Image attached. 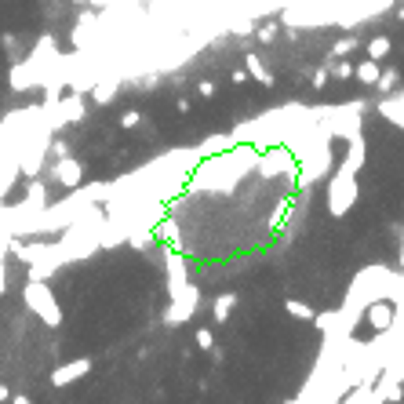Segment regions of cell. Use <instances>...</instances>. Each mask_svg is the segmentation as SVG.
<instances>
[{"instance_id": "17", "label": "cell", "mask_w": 404, "mask_h": 404, "mask_svg": "<svg viewBox=\"0 0 404 404\" xmlns=\"http://www.w3.org/2000/svg\"><path fill=\"white\" fill-rule=\"evenodd\" d=\"M375 87L383 95H390V87H397V70H379V81H375Z\"/></svg>"}, {"instance_id": "27", "label": "cell", "mask_w": 404, "mask_h": 404, "mask_svg": "<svg viewBox=\"0 0 404 404\" xmlns=\"http://www.w3.org/2000/svg\"><path fill=\"white\" fill-rule=\"evenodd\" d=\"M11 404H30V397H22V394H19V397H11Z\"/></svg>"}, {"instance_id": "3", "label": "cell", "mask_w": 404, "mask_h": 404, "mask_svg": "<svg viewBox=\"0 0 404 404\" xmlns=\"http://www.w3.org/2000/svg\"><path fill=\"white\" fill-rule=\"evenodd\" d=\"M197 306H200V292H197L193 284H189L179 299H171V302H168V310H164V324H168V328L186 324V321L197 313Z\"/></svg>"}, {"instance_id": "8", "label": "cell", "mask_w": 404, "mask_h": 404, "mask_svg": "<svg viewBox=\"0 0 404 404\" xmlns=\"http://www.w3.org/2000/svg\"><path fill=\"white\" fill-rule=\"evenodd\" d=\"M117 92H120V77H117V73H103V77L92 81V98L98 106H109L113 98H117Z\"/></svg>"}, {"instance_id": "7", "label": "cell", "mask_w": 404, "mask_h": 404, "mask_svg": "<svg viewBox=\"0 0 404 404\" xmlns=\"http://www.w3.org/2000/svg\"><path fill=\"white\" fill-rule=\"evenodd\" d=\"M189 288V270L182 255H168V299H179Z\"/></svg>"}, {"instance_id": "22", "label": "cell", "mask_w": 404, "mask_h": 404, "mask_svg": "<svg viewBox=\"0 0 404 404\" xmlns=\"http://www.w3.org/2000/svg\"><path fill=\"white\" fill-rule=\"evenodd\" d=\"M335 73V77H353V62H335V66H328Z\"/></svg>"}, {"instance_id": "4", "label": "cell", "mask_w": 404, "mask_h": 404, "mask_svg": "<svg viewBox=\"0 0 404 404\" xmlns=\"http://www.w3.org/2000/svg\"><path fill=\"white\" fill-rule=\"evenodd\" d=\"M364 321H368L375 332H390L397 321H404V313H401V306H394V302H386V299H375V302H368L364 306V313H361Z\"/></svg>"}, {"instance_id": "10", "label": "cell", "mask_w": 404, "mask_h": 404, "mask_svg": "<svg viewBox=\"0 0 404 404\" xmlns=\"http://www.w3.org/2000/svg\"><path fill=\"white\" fill-rule=\"evenodd\" d=\"M244 73L248 77H255L259 84H273V73H270V66L266 62H262V55H244Z\"/></svg>"}, {"instance_id": "23", "label": "cell", "mask_w": 404, "mask_h": 404, "mask_svg": "<svg viewBox=\"0 0 404 404\" xmlns=\"http://www.w3.org/2000/svg\"><path fill=\"white\" fill-rule=\"evenodd\" d=\"M259 41L273 44V41H277V26H262V30H259Z\"/></svg>"}, {"instance_id": "18", "label": "cell", "mask_w": 404, "mask_h": 404, "mask_svg": "<svg viewBox=\"0 0 404 404\" xmlns=\"http://www.w3.org/2000/svg\"><path fill=\"white\" fill-rule=\"evenodd\" d=\"M153 237H164L168 244H175V241H179V226H175L171 219H164V222H160V233L153 230Z\"/></svg>"}, {"instance_id": "9", "label": "cell", "mask_w": 404, "mask_h": 404, "mask_svg": "<svg viewBox=\"0 0 404 404\" xmlns=\"http://www.w3.org/2000/svg\"><path fill=\"white\" fill-rule=\"evenodd\" d=\"M379 117H386L394 128H404V95H401V92L386 95L383 103H379Z\"/></svg>"}, {"instance_id": "12", "label": "cell", "mask_w": 404, "mask_h": 404, "mask_svg": "<svg viewBox=\"0 0 404 404\" xmlns=\"http://www.w3.org/2000/svg\"><path fill=\"white\" fill-rule=\"evenodd\" d=\"M379 62H372V59H364V62H357V66H353V77H357L361 84H368V87H375V81H379Z\"/></svg>"}, {"instance_id": "20", "label": "cell", "mask_w": 404, "mask_h": 404, "mask_svg": "<svg viewBox=\"0 0 404 404\" xmlns=\"http://www.w3.org/2000/svg\"><path fill=\"white\" fill-rule=\"evenodd\" d=\"M193 339H197V346H200V350H208V353L215 350V335H211V328H197V335H193Z\"/></svg>"}, {"instance_id": "6", "label": "cell", "mask_w": 404, "mask_h": 404, "mask_svg": "<svg viewBox=\"0 0 404 404\" xmlns=\"http://www.w3.org/2000/svg\"><path fill=\"white\" fill-rule=\"evenodd\" d=\"M87 372H92V357H77V361H70V364H59V368L52 372V386L62 390V386H70V383H77V379H84Z\"/></svg>"}, {"instance_id": "15", "label": "cell", "mask_w": 404, "mask_h": 404, "mask_svg": "<svg viewBox=\"0 0 404 404\" xmlns=\"http://www.w3.org/2000/svg\"><path fill=\"white\" fill-rule=\"evenodd\" d=\"M313 324H317V332L328 335L339 328V310H324V313H313Z\"/></svg>"}, {"instance_id": "26", "label": "cell", "mask_w": 404, "mask_h": 404, "mask_svg": "<svg viewBox=\"0 0 404 404\" xmlns=\"http://www.w3.org/2000/svg\"><path fill=\"white\" fill-rule=\"evenodd\" d=\"M8 397H11V390H8L4 383H0V404H8Z\"/></svg>"}, {"instance_id": "1", "label": "cell", "mask_w": 404, "mask_h": 404, "mask_svg": "<svg viewBox=\"0 0 404 404\" xmlns=\"http://www.w3.org/2000/svg\"><path fill=\"white\" fill-rule=\"evenodd\" d=\"M364 160H368L364 135L353 131V135L346 138V157H343V164H339V171L332 175V182H328V215H332V219L350 215V208L357 204V197H361L357 171L364 168Z\"/></svg>"}, {"instance_id": "13", "label": "cell", "mask_w": 404, "mask_h": 404, "mask_svg": "<svg viewBox=\"0 0 404 404\" xmlns=\"http://www.w3.org/2000/svg\"><path fill=\"white\" fill-rule=\"evenodd\" d=\"M357 36H343V41H335L332 44V52H328V66H332V62H339L343 55H350V52H357Z\"/></svg>"}, {"instance_id": "5", "label": "cell", "mask_w": 404, "mask_h": 404, "mask_svg": "<svg viewBox=\"0 0 404 404\" xmlns=\"http://www.w3.org/2000/svg\"><path fill=\"white\" fill-rule=\"evenodd\" d=\"M52 175H55V182H62L66 189H77V186H84V168H81V160L77 157H59L55 164H52Z\"/></svg>"}, {"instance_id": "25", "label": "cell", "mask_w": 404, "mask_h": 404, "mask_svg": "<svg viewBox=\"0 0 404 404\" xmlns=\"http://www.w3.org/2000/svg\"><path fill=\"white\" fill-rule=\"evenodd\" d=\"M230 81H233V84H248V73H244V70H233Z\"/></svg>"}, {"instance_id": "21", "label": "cell", "mask_w": 404, "mask_h": 404, "mask_svg": "<svg viewBox=\"0 0 404 404\" xmlns=\"http://www.w3.org/2000/svg\"><path fill=\"white\" fill-rule=\"evenodd\" d=\"M215 92H219L215 81H200V84H197V95H200V98H215Z\"/></svg>"}, {"instance_id": "2", "label": "cell", "mask_w": 404, "mask_h": 404, "mask_svg": "<svg viewBox=\"0 0 404 404\" xmlns=\"http://www.w3.org/2000/svg\"><path fill=\"white\" fill-rule=\"evenodd\" d=\"M22 299H26V306H30L33 317H41L47 328H59L62 324V306H59L55 292L44 281H26V288H22Z\"/></svg>"}, {"instance_id": "24", "label": "cell", "mask_w": 404, "mask_h": 404, "mask_svg": "<svg viewBox=\"0 0 404 404\" xmlns=\"http://www.w3.org/2000/svg\"><path fill=\"white\" fill-rule=\"evenodd\" d=\"M328 84V66H321L317 73H313V87H324Z\"/></svg>"}, {"instance_id": "16", "label": "cell", "mask_w": 404, "mask_h": 404, "mask_svg": "<svg viewBox=\"0 0 404 404\" xmlns=\"http://www.w3.org/2000/svg\"><path fill=\"white\" fill-rule=\"evenodd\" d=\"M284 310L292 313V317H299V321H313V313H317V310L310 306V302H302V299H288Z\"/></svg>"}, {"instance_id": "11", "label": "cell", "mask_w": 404, "mask_h": 404, "mask_svg": "<svg viewBox=\"0 0 404 404\" xmlns=\"http://www.w3.org/2000/svg\"><path fill=\"white\" fill-rule=\"evenodd\" d=\"M233 306H237V292H222L215 302H211V321L226 324V321H230V313H233Z\"/></svg>"}, {"instance_id": "14", "label": "cell", "mask_w": 404, "mask_h": 404, "mask_svg": "<svg viewBox=\"0 0 404 404\" xmlns=\"http://www.w3.org/2000/svg\"><path fill=\"white\" fill-rule=\"evenodd\" d=\"M390 47H394V44H390V36H386V33L372 36V41H368V59H372V62H383V59L390 55Z\"/></svg>"}, {"instance_id": "19", "label": "cell", "mask_w": 404, "mask_h": 404, "mask_svg": "<svg viewBox=\"0 0 404 404\" xmlns=\"http://www.w3.org/2000/svg\"><path fill=\"white\" fill-rule=\"evenodd\" d=\"M117 124H120V128H138V124H142V113H138V109H124L117 117Z\"/></svg>"}]
</instances>
